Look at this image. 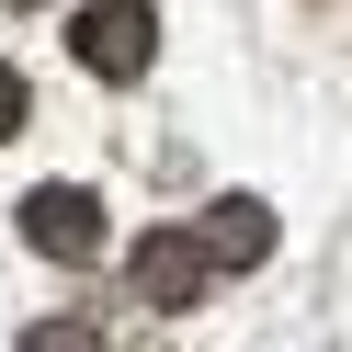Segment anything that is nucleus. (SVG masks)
I'll return each instance as SVG.
<instances>
[{
    "label": "nucleus",
    "mask_w": 352,
    "mask_h": 352,
    "mask_svg": "<svg viewBox=\"0 0 352 352\" xmlns=\"http://www.w3.org/2000/svg\"><path fill=\"white\" fill-rule=\"evenodd\" d=\"M69 46L91 57L102 80H137L148 57H160V23H148V0H91V12L69 23Z\"/></svg>",
    "instance_id": "obj_2"
},
{
    "label": "nucleus",
    "mask_w": 352,
    "mask_h": 352,
    "mask_svg": "<svg viewBox=\"0 0 352 352\" xmlns=\"http://www.w3.org/2000/svg\"><path fill=\"white\" fill-rule=\"evenodd\" d=\"M23 239H34L46 261H102V193H91V182L23 193Z\"/></svg>",
    "instance_id": "obj_1"
},
{
    "label": "nucleus",
    "mask_w": 352,
    "mask_h": 352,
    "mask_svg": "<svg viewBox=\"0 0 352 352\" xmlns=\"http://www.w3.org/2000/svg\"><path fill=\"white\" fill-rule=\"evenodd\" d=\"M137 284H148L160 307H170V296H193V284H205V239H182V228L148 239V273H137Z\"/></svg>",
    "instance_id": "obj_3"
},
{
    "label": "nucleus",
    "mask_w": 352,
    "mask_h": 352,
    "mask_svg": "<svg viewBox=\"0 0 352 352\" xmlns=\"http://www.w3.org/2000/svg\"><path fill=\"white\" fill-rule=\"evenodd\" d=\"M12 125H23V80L0 69V137H12Z\"/></svg>",
    "instance_id": "obj_4"
}]
</instances>
